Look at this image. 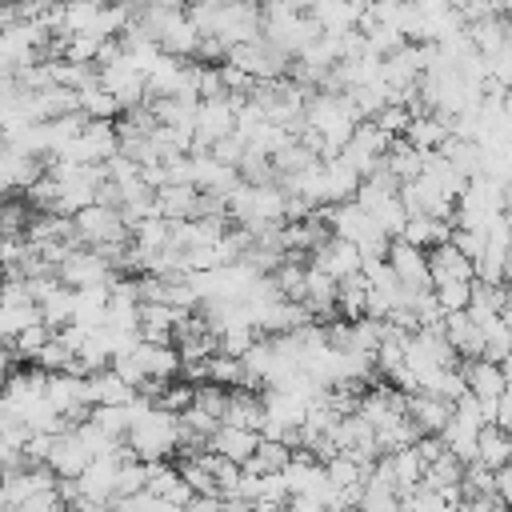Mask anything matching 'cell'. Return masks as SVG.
<instances>
[{"label":"cell","mask_w":512,"mask_h":512,"mask_svg":"<svg viewBox=\"0 0 512 512\" xmlns=\"http://www.w3.org/2000/svg\"><path fill=\"white\" fill-rule=\"evenodd\" d=\"M136 396L132 384H124L112 368H96L84 376V400L88 408H116V404H128Z\"/></svg>","instance_id":"obj_12"},{"label":"cell","mask_w":512,"mask_h":512,"mask_svg":"<svg viewBox=\"0 0 512 512\" xmlns=\"http://www.w3.org/2000/svg\"><path fill=\"white\" fill-rule=\"evenodd\" d=\"M320 172H324V204H344V200H352L356 196V188H360V172L352 168V164H344L340 156L336 160H320Z\"/></svg>","instance_id":"obj_22"},{"label":"cell","mask_w":512,"mask_h":512,"mask_svg":"<svg viewBox=\"0 0 512 512\" xmlns=\"http://www.w3.org/2000/svg\"><path fill=\"white\" fill-rule=\"evenodd\" d=\"M404 416L416 424L420 436H440L452 420V404L432 396V392H408L404 396Z\"/></svg>","instance_id":"obj_9"},{"label":"cell","mask_w":512,"mask_h":512,"mask_svg":"<svg viewBox=\"0 0 512 512\" xmlns=\"http://www.w3.org/2000/svg\"><path fill=\"white\" fill-rule=\"evenodd\" d=\"M412 448L420 452V460H424V468H428V464H432L436 456H444V440H440V436H420V440H416Z\"/></svg>","instance_id":"obj_43"},{"label":"cell","mask_w":512,"mask_h":512,"mask_svg":"<svg viewBox=\"0 0 512 512\" xmlns=\"http://www.w3.org/2000/svg\"><path fill=\"white\" fill-rule=\"evenodd\" d=\"M464 32H468L472 48H476L480 56H488V52H496V48L508 40V20H504V16H484V20H472Z\"/></svg>","instance_id":"obj_29"},{"label":"cell","mask_w":512,"mask_h":512,"mask_svg":"<svg viewBox=\"0 0 512 512\" xmlns=\"http://www.w3.org/2000/svg\"><path fill=\"white\" fill-rule=\"evenodd\" d=\"M500 320L512 328V284H504V304H500Z\"/></svg>","instance_id":"obj_45"},{"label":"cell","mask_w":512,"mask_h":512,"mask_svg":"<svg viewBox=\"0 0 512 512\" xmlns=\"http://www.w3.org/2000/svg\"><path fill=\"white\" fill-rule=\"evenodd\" d=\"M492 12H496V16H508V12H512V0H492Z\"/></svg>","instance_id":"obj_46"},{"label":"cell","mask_w":512,"mask_h":512,"mask_svg":"<svg viewBox=\"0 0 512 512\" xmlns=\"http://www.w3.org/2000/svg\"><path fill=\"white\" fill-rule=\"evenodd\" d=\"M372 124H376L384 136H392V140H396V136H404V132H408V124H412V112H408L404 104H384V108L372 116Z\"/></svg>","instance_id":"obj_36"},{"label":"cell","mask_w":512,"mask_h":512,"mask_svg":"<svg viewBox=\"0 0 512 512\" xmlns=\"http://www.w3.org/2000/svg\"><path fill=\"white\" fill-rule=\"evenodd\" d=\"M336 316H340V320H360V316H368V280H364L360 272L336 284Z\"/></svg>","instance_id":"obj_27"},{"label":"cell","mask_w":512,"mask_h":512,"mask_svg":"<svg viewBox=\"0 0 512 512\" xmlns=\"http://www.w3.org/2000/svg\"><path fill=\"white\" fill-rule=\"evenodd\" d=\"M256 4H272V0H256Z\"/></svg>","instance_id":"obj_48"},{"label":"cell","mask_w":512,"mask_h":512,"mask_svg":"<svg viewBox=\"0 0 512 512\" xmlns=\"http://www.w3.org/2000/svg\"><path fill=\"white\" fill-rule=\"evenodd\" d=\"M32 364H36L40 372H48V376H52V372H68V364H72V352H68V348L56 340V332H52V340H48V344L36 352V360H32Z\"/></svg>","instance_id":"obj_39"},{"label":"cell","mask_w":512,"mask_h":512,"mask_svg":"<svg viewBox=\"0 0 512 512\" xmlns=\"http://www.w3.org/2000/svg\"><path fill=\"white\" fill-rule=\"evenodd\" d=\"M156 44H160V52H164V56L192 60V56H196V44H200V32H196V24H192L184 12H172V20L160 28Z\"/></svg>","instance_id":"obj_18"},{"label":"cell","mask_w":512,"mask_h":512,"mask_svg":"<svg viewBox=\"0 0 512 512\" xmlns=\"http://www.w3.org/2000/svg\"><path fill=\"white\" fill-rule=\"evenodd\" d=\"M112 512H184V508H176V504H172V500H164V496L136 492V496L116 500V504H112Z\"/></svg>","instance_id":"obj_38"},{"label":"cell","mask_w":512,"mask_h":512,"mask_svg":"<svg viewBox=\"0 0 512 512\" xmlns=\"http://www.w3.org/2000/svg\"><path fill=\"white\" fill-rule=\"evenodd\" d=\"M308 264L320 268L324 276H332V280L340 284V280H348V276L360 272V248L348 244V240H340V236H324V240L312 248V260H308Z\"/></svg>","instance_id":"obj_8"},{"label":"cell","mask_w":512,"mask_h":512,"mask_svg":"<svg viewBox=\"0 0 512 512\" xmlns=\"http://www.w3.org/2000/svg\"><path fill=\"white\" fill-rule=\"evenodd\" d=\"M488 60V80L500 84L504 92H512V40H504L496 52L484 56Z\"/></svg>","instance_id":"obj_37"},{"label":"cell","mask_w":512,"mask_h":512,"mask_svg":"<svg viewBox=\"0 0 512 512\" xmlns=\"http://www.w3.org/2000/svg\"><path fill=\"white\" fill-rule=\"evenodd\" d=\"M452 244H456V248H460V252H464L472 264H476V256L484 252V236H480V232H464V228H452Z\"/></svg>","instance_id":"obj_42"},{"label":"cell","mask_w":512,"mask_h":512,"mask_svg":"<svg viewBox=\"0 0 512 512\" xmlns=\"http://www.w3.org/2000/svg\"><path fill=\"white\" fill-rule=\"evenodd\" d=\"M132 364L140 368V376L144 380H160V384H168L176 372H180V352L172 348V344H136L132 352Z\"/></svg>","instance_id":"obj_11"},{"label":"cell","mask_w":512,"mask_h":512,"mask_svg":"<svg viewBox=\"0 0 512 512\" xmlns=\"http://www.w3.org/2000/svg\"><path fill=\"white\" fill-rule=\"evenodd\" d=\"M428 256V272H432V284H448V280H472L476 276V268H472V260L448 240V244H436V248H428L424 252Z\"/></svg>","instance_id":"obj_15"},{"label":"cell","mask_w":512,"mask_h":512,"mask_svg":"<svg viewBox=\"0 0 512 512\" xmlns=\"http://www.w3.org/2000/svg\"><path fill=\"white\" fill-rule=\"evenodd\" d=\"M504 20H508V40H512V12H508V16H504Z\"/></svg>","instance_id":"obj_47"},{"label":"cell","mask_w":512,"mask_h":512,"mask_svg":"<svg viewBox=\"0 0 512 512\" xmlns=\"http://www.w3.org/2000/svg\"><path fill=\"white\" fill-rule=\"evenodd\" d=\"M56 280L64 288H112L120 280V272L92 248H76L60 268H56Z\"/></svg>","instance_id":"obj_4"},{"label":"cell","mask_w":512,"mask_h":512,"mask_svg":"<svg viewBox=\"0 0 512 512\" xmlns=\"http://www.w3.org/2000/svg\"><path fill=\"white\" fill-rule=\"evenodd\" d=\"M360 512H400V492L392 480H384L376 468L364 476L360 484V500H356Z\"/></svg>","instance_id":"obj_24"},{"label":"cell","mask_w":512,"mask_h":512,"mask_svg":"<svg viewBox=\"0 0 512 512\" xmlns=\"http://www.w3.org/2000/svg\"><path fill=\"white\" fill-rule=\"evenodd\" d=\"M384 260H388L392 276L400 280V288H408V292H428L432 288V272H428L424 248H412L408 240H392Z\"/></svg>","instance_id":"obj_6"},{"label":"cell","mask_w":512,"mask_h":512,"mask_svg":"<svg viewBox=\"0 0 512 512\" xmlns=\"http://www.w3.org/2000/svg\"><path fill=\"white\" fill-rule=\"evenodd\" d=\"M184 512H224V500L220 496H192Z\"/></svg>","instance_id":"obj_44"},{"label":"cell","mask_w":512,"mask_h":512,"mask_svg":"<svg viewBox=\"0 0 512 512\" xmlns=\"http://www.w3.org/2000/svg\"><path fill=\"white\" fill-rule=\"evenodd\" d=\"M440 332H444V340L452 344V352H456V356H464V360L484 356L480 328H476V320H472L468 312H448V316L440 320Z\"/></svg>","instance_id":"obj_16"},{"label":"cell","mask_w":512,"mask_h":512,"mask_svg":"<svg viewBox=\"0 0 512 512\" xmlns=\"http://www.w3.org/2000/svg\"><path fill=\"white\" fill-rule=\"evenodd\" d=\"M472 464H480V468H488V472L508 468V464H512V436H508L504 428H496V424H484V428L476 432V460H472Z\"/></svg>","instance_id":"obj_21"},{"label":"cell","mask_w":512,"mask_h":512,"mask_svg":"<svg viewBox=\"0 0 512 512\" xmlns=\"http://www.w3.org/2000/svg\"><path fill=\"white\" fill-rule=\"evenodd\" d=\"M44 384H48V372H40L36 364L24 368V372H8L4 384H0V400L24 420V416L44 400Z\"/></svg>","instance_id":"obj_7"},{"label":"cell","mask_w":512,"mask_h":512,"mask_svg":"<svg viewBox=\"0 0 512 512\" xmlns=\"http://www.w3.org/2000/svg\"><path fill=\"white\" fill-rule=\"evenodd\" d=\"M220 424L260 432V424H264L260 392H252V388H228V400H224V416H220Z\"/></svg>","instance_id":"obj_17"},{"label":"cell","mask_w":512,"mask_h":512,"mask_svg":"<svg viewBox=\"0 0 512 512\" xmlns=\"http://www.w3.org/2000/svg\"><path fill=\"white\" fill-rule=\"evenodd\" d=\"M24 228H28V208L0 200V236H20Z\"/></svg>","instance_id":"obj_40"},{"label":"cell","mask_w":512,"mask_h":512,"mask_svg":"<svg viewBox=\"0 0 512 512\" xmlns=\"http://www.w3.org/2000/svg\"><path fill=\"white\" fill-rule=\"evenodd\" d=\"M476 328H480V340H484V360L500 364L512 352V328L500 316H484V320H476Z\"/></svg>","instance_id":"obj_30"},{"label":"cell","mask_w":512,"mask_h":512,"mask_svg":"<svg viewBox=\"0 0 512 512\" xmlns=\"http://www.w3.org/2000/svg\"><path fill=\"white\" fill-rule=\"evenodd\" d=\"M0 512H8V508H0Z\"/></svg>","instance_id":"obj_49"},{"label":"cell","mask_w":512,"mask_h":512,"mask_svg":"<svg viewBox=\"0 0 512 512\" xmlns=\"http://www.w3.org/2000/svg\"><path fill=\"white\" fill-rule=\"evenodd\" d=\"M88 464H92V452L84 448V440H80L72 428H64L60 436H52L48 468H52V476H56V480H76Z\"/></svg>","instance_id":"obj_10"},{"label":"cell","mask_w":512,"mask_h":512,"mask_svg":"<svg viewBox=\"0 0 512 512\" xmlns=\"http://www.w3.org/2000/svg\"><path fill=\"white\" fill-rule=\"evenodd\" d=\"M72 232L92 252L112 248V244H128V220H124V212L112 208V204H100V200L88 204V208H80L72 216Z\"/></svg>","instance_id":"obj_2"},{"label":"cell","mask_w":512,"mask_h":512,"mask_svg":"<svg viewBox=\"0 0 512 512\" xmlns=\"http://www.w3.org/2000/svg\"><path fill=\"white\" fill-rule=\"evenodd\" d=\"M76 108L88 116V120H116L120 116V104L100 88V84H88L76 92Z\"/></svg>","instance_id":"obj_32"},{"label":"cell","mask_w":512,"mask_h":512,"mask_svg":"<svg viewBox=\"0 0 512 512\" xmlns=\"http://www.w3.org/2000/svg\"><path fill=\"white\" fill-rule=\"evenodd\" d=\"M288 456H292V448H288V444L260 440V444H256V452H252V460L244 464V472H252V476H272V472H280V468L288 464Z\"/></svg>","instance_id":"obj_31"},{"label":"cell","mask_w":512,"mask_h":512,"mask_svg":"<svg viewBox=\"0 0 512 512\" xmlns=\"http://www.w3.org/2000/svg\"><path fill=\"white\" fill-rule=\"evenodd\" d=\"M224 56H228V48H224V40L220 36H200V44H196V64H224Z\"/></svg>","instance_id":"obj_41"},{"label":"cell","mask_w":512,"mask_h":512,"mask_svg":"<svg viewBox=\"0 0 512 512\" xmlns=\"http://www.w3.org/2000/svg\"><path fill=\"white\" fill-rule=\"evenodd\" d=\"M360 12H364V8H356L352 0H316L308 16L316 20L320 32L340 36V32H352V28L360 24Z\"/></svg>","instance_id":"obj_23"},{"label":"cell","mask_w":512,"mask_h":512,"mask_svg":"<svg viewBox=\"0 0 512 512\" xmlns=\"http://www.w3.org/2000/svg\"><path fill=\"white\" fill-rule=\"evenodd\" d=\"M124 444H128V452L140 464L168 460L180 448V416L176 412H164V408H148L144 416L132 420V428L124 432Z\"/></svg>","instance_id":"obj_1"},{"label":"cell","mask_w":512,"mask_h":512,"mask_svg":"<svg viewBox=\"0 0 512 512\" xmlns=\"http://www.w3.org/2000/svg\"><path fill=\"white\" fill-rule=\"evenodd\" d=\"M256 444H260V432H248V428H232V424H220V428L208 436V444H204V448L244 468V464L252 460Z\"/></svg>","instance_id":"obj_14"},{"label":"cell","mask_w":512,"mask_h":512,"mask_svg":"<svg viewBox=\"0 0 512 512\" xmlns=\"http://www.w3.org/2000/svg\"><path fill=\"white\" fill-rule=\"evenodd\" d=\"M432 296L440 304V312H468L472 300V280H448V284H432Z\"/></svg>","instance_id":"obj_34"},{"label":"cell","mask_w":512,"mask_h":512,"mask_svg":"<svg viewBox=\"0 0 512 512\" xmlns=\"http://www.w3.org/2000/svg\"><path fill=\"white\" fill-rule=\"evenodd\" d=\"M212 36L224 40V48L260 40V4L256 0H224L212 24Z\"/></svg>","instance_id":"obj_5"},{"label":"cell","mask_w":512,"mask_h":512,"mask_svg":"<svg viewBox=\"0 0 512 512\" xmlns=\"http://www.w3.org/2000/svg\"><path fill=\"white\" fill-rule=\"evenodd\" d=\"M48 340H52V328H48L44 320H36V324H28L8 348H12V356H20V360H36V352H40Z\"/></svg>","instance_id":"obj_35"},{"label":"cell","mask_w":512,"mask_h":512,"mask_svg":"<svg viewBox=\"0 0 512 512\" xmlns=\"http://www.w3.org/2000/svg\"><path fill=\"white\" fill-rule=\"evenodd\" d=\"M460 372H464V384H468V392H472L476 400H500V396H504L508 376H504V368H500L496 360L476 356V360H464Z\"/></svg>","instance_id":"obj_13"},{"label":"cell","mask_w":512,"mask_h":512,"mask_svg":"<svg viewBox=\"0 0 512 512\" xmlns=\"http://www.w3.org/2000/svg\"><path fill=\"white\" fill-rule=\"evenodd\" d=\"M208 384H220V388H248V372L240 364V356H208Z\"/></svg>","instance_id":"obj_33"},{"label":"cell","mask_w":512,"mask_h":512,"mask_svg":"<svg viewBox=\"0 0 512 512\" xmlns=\"http://www.w3.org/2000/svg\"><path fill=\"white\" fill-rule=\"evenodd\" d=\"M448 136H452V120L440 116V112H420V116H412V124H408V132H404V140H408L412 148H420V152H440Z\"/></svg>","instance_id":"obj_19"},{"label":"cell","mask_w":512,"mask_h":512,"mask_svg":"<svg viewBox=\"0 0 512 512\" xmlns=\"http://www.w3.org/2000/svg\"><path fill=\"white\" fill-rule=\"evenodd\" d=\"M108 316V288H76V304H72V324L84 328H100Z\"/></svg>","instance_id":"obj_28"},{"label":"cell","mask_w":512,"mask_h":512,"mask_svg":"<svg viewBox=\"0 0 512 512\" xmlns=\"http://www.w3.org/2000/svg\"><path fill=\"white\" fill-rule=\"evenodd\" d=\"M452 228L456 224H448V220H432V216H408V224H404V232H400V240H408L412 248H436V244H448L452 240Z\"/></svg>","instance_id":"obj_25"},{"label":"cell","mask_w":512,"mask_h":512,"mask_svg":"<svg viewBox=\"0 0 512 512\" xmlns=\"http://www.w3.org/2000/svg\"><path fill=\"white\" fill-rule=\"evenodd\" d=\"M160 220H192L200 212V192L192 184H164L152 192Z\"/></svg>","instance_id":"obj_20"},{"label":"cell","mask_w":512,"mask_h":512,"mask_svg":"<svg viewBox=\"0 0 512 512\" xmlns=\"http://www.w3.org/2000/svg\"><path fill=\"white\" fill-rule=\"evenodd\" d=\"M236 132V108L228 96H216V100H200L196 104V120H192V152H208L216 140L232 136Z\"/></svg>","instance_id":"obj_3"},{"label":"cell","mask_w":512,"mask_h":512,"mask_svg":"<svg viewBox=\"0 0 512 512\" xmlns=\"http://www.w3.org/2000/svg\"><path fill=\"white\" fill-rule=\"evenodd\" d=\"M384 168L404 184V180H416L420 176V168H424V152L420 148H412L404 136H396L392 144H388V152H384Z\"/></svg>","instance_id":"obj_26"}]
</instances>
